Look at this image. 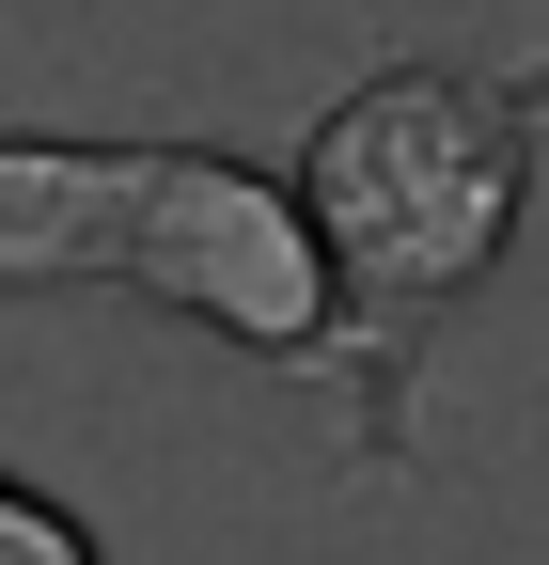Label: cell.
Returning a JSON list of instances; mask_svg holds the SVG:
<instances>
[{
	"label": "cell",
	"mask_w": 549,
	"mask_h": 565,
	"mask_svg": "<svg viewBox=\"0 0 549 565\" xmlns=\"http://www.w3.org/2000/svg\"><path fill=\"white\" fill-rule=\"evenodd\" d=\"M549 158V47L487 63V47H408L377 79H346L299 141V189L330 221V267H346V471L408 487V440H424V362L471 315V282L503 267L518 204Z\"/></svg>",
	"instance_id": "obj_1"
},
{
	"label": "cell",
	"mask_w": 549,
	"mask_h": 565,
	"mask_svg": "<svg viewBox=\"0 0 549 565\" xmlns=\"http://www.w3.org/2000/svg\"><path fill=\"white\" fill-rule=\"evenodd\" d=\"M0 565H110V550L79 534L63 487H0Z\"/></svg>",
	"instance_id": "obj_3"
},
{
	"label": "cell",
	"mask_w": 549,
	"mask_h": 565,
	"mask_svg": "<svg viewBox=\"0 0 549 565\" xmlns=\"http://www.w3.org/2000/svg\"><path fill=\"white\" fill-rule=\"evenodd\" d=\"M0 282L17 299H158L189 330L251 345L283 377L346 362V267L299 173H251L220 141H79V126H17L0 141Z\"/></svg>",
	"instance_id": "obj_2"
}]
</instances>
